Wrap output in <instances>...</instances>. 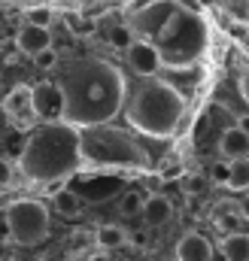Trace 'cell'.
<instances>
[{
  "mask_svg": "<svg viewBox=\"0 0 249 261\" xmlns=\"http://www.w3.org/2000/svg\"><path fill=\"white\" fill-rule=\"evenodd\" d=\"M52 200H55V210H58L61 216H79V210H82V200H79V195H73L70 189L58 192Z\"/></svg>",
  "mask_w": 249,
  "mask_h": 261,
  "instance_id": "cell-18",
  "label": "cell"
},
{
  "mask_svg": "<svg viewBox=\"0 0 249 261\" xmlns=\"http://www.w3.org/2000/svg\"><path fill=\"white\" fill-rule=\"evenodd\" d=\"M0 49H3V58H12L15 52H21V49H18V40H3Z\"/></svg>",
  "mask_w": 249,
  "mask_h": 261,
  "instance_id": "cell-24",
  "label": "cell"
},
{
  "mask_svg": "<svg viewBox=\"0 0 249 261\" xmlns=\"http://www.w3.org/2000/svg\"><path fill=\"white\" fill-rule=\"evenodd\" d=\"M183 189H186L188 197H197L204 189H207V179H204V176H197V173H188L186 182H183Z\"/></svg>",
  "mask_w": 249,
  "mask_h": 261,
  "instance_id": "cell-23",
  "label": "cell"
},
{
  "mask_svg": "<svg viewBox=\"0 0 249 261\" xmlns=\"http://www.w3.org/2000/svg\"><path fill=\"white\" fill-rule=\"evenodd\" d=\"M131 43H134V28H131V24H113V28H110V46H113V49L128 52Z\"/></svg>",
  "mask_w": 249,
  "mask_h": 261,
  "instance_id": "cell-19",
  "label": "cell"
},
{
  "mask_svg": "<svg viewBox=\"0 0 249 261\" xmlns=\"http://www.w3.org/2000/svg\"><path fill=\"white\" fill-rule=\"evenodd\" d=\"M91 261H110V255H107V249H101L97 255H91Z\"/></svg>",
  "mask_w": 249,
  "mask_h": 261,
  "instance_id": "cell-29",
  "label": "cell"
},
{
  "mask_svg": "<svg viewBox=\"0 0 249 261\" xmlns=\"http://www.w3.org/2000/svg\"><path fill=\"white\" fill-rule=\"evenodd\" d=\"M237 125H240V128L249 134V116H240V119H237Z\"/></svg>",
  "mask_w": 249,
  "mask_h": 261,
  "instance_id": "cell-30",
  "label": "cell"
},
{
  "mask_svg": "<svg viewBox=\"0 0 249 261\" xmlns=\"http://www.w3.org/2000/svg\"><path fill=\"white\" fill-rule=\"evenodd\" d=\"M15 40H18L21 55H31V58H34L37 52H43V49L52 46V31H49V28H40V24H24Z\"/></svg>",
  "mask_w": 249,
  "mask_h": 261,
  "instance_id": "cell-9",
  "label": "cell"
},
{
  "mask_svg": "<svg viewBox=\"0 0 249 261\" xmlns=\"http://www.w3.org/2000/svg\"><path fill=\"white\" fill-rule=\"evenodd\" d=\"M228 189H231V192H249V155L246 158H234V161H231Z\"/></svg>",
  "mask_w": 249,
  "mask_h": 261,
  "instance_id": "cell-15",
  "label": "cell"
},
{
  "mask_svg": "<svg viewBox=\"0 0 249 261\" xmlns=\"http://www.w3.org/2000/svg\"><path fill=\"white\" fill-rule=\"evenodd\" d=\"M3 116H6L18 130H28L31 125H37L40 116H37V107H34V88L15 85V88L6 94V100H3Z\"/></svg>",
  "mask_w": 249,
  "mask_h": 261,
  "instance_id": "cell-5",
  "label": "cell"
},
{
  "mask_svg": "<svg viewBox=\"0 0 249 261\" xmlns=\"http://www.w3.org/2000/svg\"><path fill=\"white\" fill-rule=\"evenodd\" d=\"M55 21V12L49 3H40V6H28L24 9V24H40V28H49Z\"/></svg>",
  "mask_w": 249,
  "mask_h": 261,
  "instance_id": "cell-17",
  "label": "cell"
},
{
  "mask_svg": "<svg viewBox=\"0 0 249 261\" xmlns=\"http://www.w3.org/2000/svg\"><path fill=\"white\" fill-rule=\"evenodd\" d=\"M34 107H37L40 122H58V119H64L67 100H64L61 82H40V85H34Z\"/></svg>",
  "mask_w": 249,
  "mask_h": 261,
  "instance_id": "cell-6",
  "label": "cell"
},
{
  "mask_svg": "<svg viewBox=\"0 0 249 261\" xmlns=\"http://www.w3.org/2000/svg\"><path fill=\"white\" fill-rule=\"evenodd\" d=\"M3 222L9 225L12 243H18V246H37L49 237V210L40 200L18 197V200L6 203Z\"/></svg>",
  "mask_w": 249,
  "mask_h": 261,
  "instance_id": "cell-4",
  "label": "cell"
},
{
  "mask_svg": "<svg viewBox=\"0 0 249 261\" xmlns=\"http://www.w3.org/2000/svg\"><path fill=\"white\" fill-rule=\"evenodd\" d=\"M64 21H67V28H70V34H76V37H91V34L97 31V21H94V18H88V15L67 12V15H64Z\"/></svg>",
  "mask_w": 249,
  "mask_h": 261,
  "instance_id": "cell-16",
  "label": "cell"
},
{
  "mask_svg": "<svg viewBox=\"0 0 249 261\" xmlns=\"http://www.w3.org/2000/svg\"><path fill=\"white\" fill-rule=\"evenodd\" d=\"M237 206H240V216L249 219V197H240V200H237Z\"/></svg>",
  "mask_w": 249,
  "mask_h": 261,
  "instance_id": "cell-27",
  "label": "cell"
},
{
  "mask_svg": "<svg viewBox=\"0 0 249 261\" xmlns=\"http://www.w3.org/2000/svg\"><path fill=\"white\" fill-rule=\"evenodd\" d=\"M58 82L67 100L64 119L79 128H101L113 122L128 91L122 70L101 58H85L70 64Z\"/></svg>",
  "mask_w": 249,
  "mask_h": 261,
  "instance_id": "cell-1",
  "label": "cell"
},
{
  "mask_svg": "<svg viewBox=\"0 0 249 261\" xmlns=\"http://www.w3.org/2000/svg\"><path fill=\"white\" fill-rule=\"evenodd\" d=\"M34 64H37V70H55V64H58V52L49 46V49H43V52L34 55Z\"/></svg>",
  "mask_w": 249,
  "mask_h": 261,
  "instance_id": "cell-22",
  "label": "cell"
},
{
  "mask_svg": "<svg viewBox=\"0 0 249 261\" xmlns=\"http://www.w3.org/2000/svg\"><path fill=\"white\" fill-rule=\"evenodd\" d=\"M219 249H222L225 261H249V234H237V231L222 234Z\"/></svg>",
  "mask_w": 249,
  "mask_h": 261,
  "instance_id": "cell-11",
  "label": "cell"
},
{
  "mask_svg": "<svg viewBox=\"0 0 249 261\" xmlns=\"http://www.w3.org/2000/svg\"><path fill=\"white\" fill-rule=\"evenodd\" d=\"M143 216H146L149 225H167L173 219V203L164 195H149L146 206H143Z\"/></svg>",
  "mask_w": 249,
  "mask_h": 261,
  "instance_id": "cell-12",
  "label": "cell"
},
{
  "mask_svg": "<svg viewBox=\"0 0 249 261\" xmlns=\"http://www.w3.org/2000/svg\"><path fill=\"white\" fill-rule=\"evenodd\" d=\"M124 240H128V234H124V228H119V225H101L97 231H94V243L101 246V249H119V246H124Z\"/></svg>",
  "mask_w": 249,
  "mask_h": 261,
  "instance_id": "cell-13",
  "label": "cell"
},
{
  "mask_svg": "<svg viewBox=\"0 0 249 261\" xmlns=\"http://www.w3.org/2000/svg\"><path fill=\"white\" fill-rule=\"evenodd\" d=\"M82 149H85V140H82L79 125L58 119V122L40 125L31 134L18 161H21V170L28 179L52 182V179H67L79 167Z\"/></svg>",
  "mask_w": 249,
  "mask_h": 261,
  "instance_id": "cell-2",
  "label": "cell"
},
{
  "mask_svg": "<svg viewBox=\"0 0 249 261\" xmlns=\"http://www.w3.org/2000/svg\"><path fill=\"white\" fill-rule=\"evenodd\" d=\"M143 206H146V197L140 195V192H128L119 200V213L122 216H137V213H143Z\"/></svg>",
  "mask_w": 249,
  "mask_h": 261,
  "instance_id": "cell-21",
  "label": "cell"
},
{
  "mask_svg": "<svg viewBox=\"0 0 249 261\" xmlns=\"http://www.w3.org/2000/svg\"><path fill=\"white\" fill-rule=\"evenodd\" d=\"M177 261H180V258H177Z\"/></svg>",
  "mask_w": 249,
  "mask_h": 261,
  "instance_id": "cell-33",
  "label": "cell"
},
{
  "mask_svg": "<svg viewBox=\"0 0 249 261\" xmlns=\"http://www.w3.org/2000/svg\"><path fill=\"white\" fill-rule=\"evenodd\" d=\"M177 3H183L188 12H197V3H194V0H177Z\"/></svg>",
  "mask_w": 249,
  "mask_h": 261,
  "instance_id": "cell-28",
  "label": "cell"
},
{
  "mask_svg": "<svg viewBox=\"0 0 249 261\" xmlns=\"http://www.w3.org/2000/svg\"><path fill=\"white\" fill-rule=\"evenodd\" d=\"M243 216H240V206L237 203H219L216 210H213V225L225 234V228H234L237 222H240Z\"/></svg>",
  "mask_w": 249,
  "mask_h": 261,
  "instance_id": "cell-14",
  "label": "cell"
},
{
  "mask_svg": "<svg viewBox=\"0 0 249 261\" xmlns=\"http://www.w3.org/2000/svg\"><path fill=\"white\" fill-rule=\"evenodd\" d=\"M43 3H55V0H43Z\"/></svg>",
  "mask_w": 249,
  "mask_h": 261,
  "instance_id": "cell-32",
  "label": "cell"
},
{
  "mask_svg": "<svg viewBox=\"0 0 249 261\" xmlns=\"http://www.w3.org/2000/svg\"><path fill=\"white\" fill-rule=\"evenodd\" d=\"M228 179H231V158H219L213 167H210V182L213 186H228Z\"/></svg>",
  "mask_w": 249,
  "mask_h": 261,
  "instance_id": "cell-20",
  "label": "cell"
},
{
  "mask_svg": "<svg viewBox=\"0 0 249 261\" xmlns=\"http://www.w3.org/2000/svg\"><path fill=\"white\" fill-rule=\"evenodd\" d=\"M183 113H186L183 94L158 79H146L128 100V122L152 137H170L180 128Z\"/></svg>",
  "mask_w": 249,
  "mask_h": 261,
  "instance_id": "cell-3",
  "label": "cell"
},
{
  "mask_svg": "<svg viewBox=\"0 0 249 261\" xmlns=\"http://www.w3.org/2000/svg\"><path fill=\"white\" fill-rule=\"evenodd\" d=\"M73 261H91V255H79V258H73Z\"/></svg>",
  "mask_w": 249,
  "mask_h": 261,
  "instance_id": "cell-31",
  "label": "cell"
},
{
  "mask_svg": "<svg viewBox=\"0 0 249 261\" xmlns=\"http://www.w3.org/2000/svg\"><path fill=\"white\" fill-rule=\"evenodd\" d=\"M219 149H222V155L225 158H246L249 155V134L240 125H234V128H228L222 134V140H219Z\"/></svg>",
  "mask_w": 249,
  "mask_h": 261,
  "instance_id": "cell-10",
  "label": "cell"
},
{
  "mask_svg": "<svg viewBox=\"0 0 249 261\" xmlns=\"http://www.w3.org/2000/svg\"><path fill=\"white\" fill-rule=\"evenodd\" d=\"M58 192H64V179H52V182H46V195L55 197Z\"/></svg>",
  "mask_w": 249,
  "mask_h": 261,
  "instance_id": "cell-25",
  "label": "cell"
},
{
  "mask_svg": "<svg viewBox=\"0 0 249 261\" xmlns=\"http://www.w3.org/2000/svg\"><path fill=\"white\" fill-rule=\"evenodd\" d=\"M124 55H128L131 70L140 73V76H155V73L161 70V61H164V52H161L158 43H152V40H134Z\"/></svg>",
  "mask_w": 249,
  "mask_h": 261,
  "instance_id": "cell-7",
  "label": "cell"
},
{
  "mask_svg": "<svg viewBox=\"0 0 249 261\" xmlns=\"http://www.w3.org/2000/svg\"><path fill=\"white\" fill-rule=\"evenodd\" d=\"M240 94H243V100L249 103V70L240 73Z\"/></svg>",
  "mask_w": 249,
  "mask_h": 261,
  "instance_id": "cell-26",
  "label": "cell"
},
{
  "mask_svg": "<svg viewBox=\"0 0 249 261\" xmlns=\"http://www.w3.org/2000/svg\"><path fill=\"white\" fill-rule=\"evenodd\" d=\"M177 258L180 261H213V243L204 234L191 231V234H186L177 243Z\"/></svg>",
  "mask_w": 249,
  "mask_h": 261,
  "instance_id": "cell-8",
  "label": "cell"
}]
</instances>
